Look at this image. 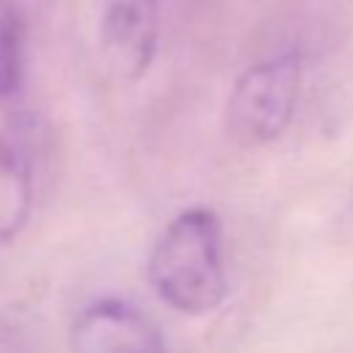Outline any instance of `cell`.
<instances>
[{"label":"cell","mask_w":353,"mask_h":353,"mask_svg":"<svg viewBox=\"0 0 353 353\" xmlns=\"http://www.w3.org/2000/svg\"><path fill=\"white\" fill-rule=\"evenodd\" d=\"M0 353H30L22 331L11 323H0Z\"/></svg>","instance_id":"7"},{"label":"cell","mask_w":353,"mask_h":353,"mask_svg":"<svg viewBox=\"0 0 353 353\" xmlns=\"http://www.w3.org/2000/svg\"><path fill=\"white\" fill-rule=\"evenodd\" d=\"M36 182V127L28 116H14L0 130V245L17 240L33 212Z\"/></svg>","instance_id":"4"},{"label":"cell","mask_w":353,"mask_h":353,"mask_svg":"<svg viewBox=\"0 0 353 353\" xmlns=\"http://www.w3.org/2000/svg\"><path fill=\"white\" fill-rule=\"evenodd\" d=\"M72 353H168L149 314L124 298H99L69 328Z\"/></svg>","instance_id":"3"},{"label":"cell","mask_w":353,"mask_h":353,"mask_svg":"<svg viewBox=\"0 0 353 353\" xmlns=\"http://www.w3.org/2000/svg\"><path fill=\"white\" fill-rule=\"evenodd\" d=\"M303 83V55L290 50L245 69L226 102V132L240 146L276 141L292 121Z\"/></svg>","instance_id":"2"},{"label":"cell","mask_w":353,"mask_h":353,"mask_svg":"<svg viewBox=\"0 0 353 353\" xmlns=\"http://www.w3.org/2000/svg\"><path fill=\"white\" fill-rule=\"evenodd\" d=\"M25 74V22L17 11L0 17V102L17 97Z\"/></svg>","instance_id":"6"},{"label":"cell","mask_w":353,"mask_h":353,"mask_svg":"<svg viewBox=\"0 0 353 353\" xmlns=\"http://www.w3.org/2000/svg\"><path fill=\"white\" fill-rule=\"evenodd\" d=\"M146 276L174 312L188 317L215 312L229 295L221 218L210 207L174 215L152 245Z\"/></svg>","instance_id":"1"},{"label":"cell","mask_w":353,"mask_h":353,"mask_svg":"<svg viewBox=\"0 0 353 353\" xmlns=\"http://www.w3.org/2000/svg\"><path fill=\"white\" fill-rule=\"evenodd\" d=\"M99 47L116 77H141L157 50V0H113L99 22Z\"/></svg>","instance_id":"5"}]
</instances>
